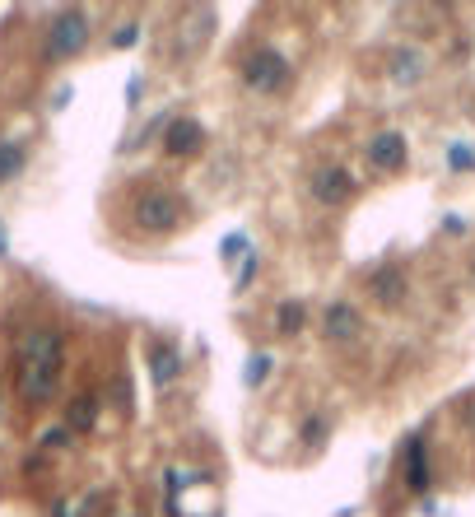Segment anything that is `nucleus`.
<instances>
[{"label": "nucleus", "instance_id": "1", "mask_svg": "<svg viewBox=\"0 0 475 517\" xmlns=\"http://www.w3.org/2000/svg\"><path fill=\"white\" fill-rule=\"evenodd\" d=\"M61 368H66V341L56 327H28L24 341H19V396L28 406H42L52 401L56 382H61Z\"/></svg>", "mask_w": 475, "mask_h": 517}, {"label": "nucleus", "instance_id": "2", "mask_svg": "<svg viewBox=\"0 0 475 517\" xmlns=\"http://www.w3.org/2000/svg\"><path fill=\"white\" fill-rule=\"evenodd\" d=\"M131 215H136V229H145V233H173L177 224L187 219V201L168 187H150L136 196Z\"/></svg>", "mask_w": 475, "mask_h": 517}, {"label": "nucleus", "instance_id": "3", "mask_svg": "<svg viewBox=\"0 0 475 517\" xmlns=\"http://www.w3.org/2000/svg\"><path fill=\"white\" fill-rule=\"evenodd\" d=\"M89 33H94L89 14L70 5V10L52 14V24H47V42H42V56H47V61H70V56H80L84 47H89Z\"/></svg>", "mask_w": 475, "mask_h": 517}, {"label": "nucleus", "instance_id": "4", "mask_svg": "<svg viewBox=\"0 0 475 517\" xmlns=\"http://www.w3.org/2000/svg\"><path fill=\"white\" fill-rule=\"evenodd\" d=\"M243 84L252 94H280L289 84V61L275 47H257V52L243 61Z\"/></svg>", "mask_w": 475, "mask_h": 517}, {"label": "nucleus", "instance_id": "5", "mask_svg": "<svg viewBox=\"0 0 475 517\" xmlns=\"http://www.w3.org/2000/svg\"><path fill=\"white\" fill-rule=\"evenodd\" d=\"M322 336L326 341H336V345H350L364 336V313L354 308V303L336 299V303H326V313H322Z\"/></svg>", "mask_w": 475, "mask_h": 517}, {"label": "nucleus", "instance_id": "6", "mask_svg": "<svg viewBox=\"0 0 475 517\" xmlns=\"http://www.w3.org/2000/svg\"><path fill=\"white\" fill-rule=\"evenodd\" d=\"M368 168H378V173H401L410 164V145L401 131H378V136L368 140Z\"/></svg>", "mask_w": 475, "mask_h": 517}, {"label": "nucleus", "instance_id": "7", "mask_svg": "<svg viewBox=\"0 0 475 517\" xmlns=\"http://www.w3.org/2000/svg\"><path fill=\"white\" fill-rule=\"evenodd\" d=\"M205 145V126L196 117H168V131H163V154L173 159H187V154H201Z\"/></svg>", "mask_w": 475, "mask_h": 517}, {"label": "nucleus", "instance_id": "8", "mask_svg": "<svg viewBox=\"0 0 475 517\" xmlns=\"http://www.w3.org/2000/svg\"><path fill=\"white\" fill-rule=\"evenodd\" d=\"M313 196L322 205H345L354 196V177L345 168H317L313 173Z\"/></svg>", "mask_w": 475, "mask_h": 517}, {"label": "nucleus", "instance_id": "9", "mask_svg": "<svg viewBox=\"0 0 475 517\" xmlns=\"http://www.w3.org/2000/svg\"><path fill=\"white\" fill-rule=\"evenodd\" d=\"M368 294H373L382 308L406 303V271H396V266H378V271L368 275Z\"/></svg>", "mask_w": 475, "mask_h": 517}, {"label": "nucleus", "instance_id": "10", "mask_svg": "<svg viewBox=\"0 0 475 517\" xmlns=\"http://www.w3.org/2000/svg\"><path fill=\"white\" fill-rule=\"evenodd\" d=\"M429 480H434V476H429V452H424V438L410 434L406 438V485L415 494H424V490H429Z\"/></svg>", "mask_w": 475, "mask_h": 517}, {"label": "nucleus", "instance_id": "11", "mask_svg": "<svg viewBox=\"0 0 475 517\" xmlns=\"http://www.w3.org/2000/svg\"><path fill=\"white\" fill-rule=\"evenodd\" d=\"M98 406H103V401H98L94 392L75 396V401L66 406V429H70V434H89V429L98 424Z\"/></svg>", "mask_w": 475, "mask_h": 517}, {"label": "nucleus", "instance_id": "12", "mask_svg": "<svg viewBox=\"0 0 475 517\" xmlns=\"http://www.w3.org/2000/svg\"><path fill=\"white\" fill-rule=\"evenodd\" d=\"M150 378H154V387H173V382L182 378V354H177L173 345H159V350L150 354Z\"/></svg>", "mask_w": 475, "mask_h": 517}, {"label": "nucleus", "instance_id": "13", "mask_svg": "<svg viewBox=\"0 0 475 517\" xmlns=\"http://www.w3.org/2000/svg\"><path fill=\"white\" fill-rule=\"evenodd\" d=\"M28 168V150L19 136H0V187L5 182H14V177Z\"/></svg>", "mask_w": 475, "mask_h": 517}, {"label": "nucleus", "instance_id": "14", "mask_svg": "<svg viewBox=\"0 0 475 517\" xmlns=\"http://www.w3.org/2000/svg\"><path fill=\"white\" fill-rule=\"evenodd\" d=\"M424 75V56L415 52V47H406V52L392 56V80L396 84H415Z\"/></svg>", "mask_w": 475, "mask_h": 517}, {"label": "nucleus", "instance_id": "15", "mask_svg": "<svg viewBox=\"0 0 475 517\" xmlns=\"http://www.w3.org/2000/svg\"><path fill=\"white\" fill-rule=\"evenodd\" d=\"M303 322H308V308H303V303L285 299L280 308H275V331H280V336H299Z\"/></svg>", "mask_w": 475, "mask_h": 517}, {"label": "nucleus", "instance_id": "16", "mask_svg": "<svg viewBox=\"0 0 475 517\" xmlns=\"http://www.w3.org/2000/svg\"><path fill=\"white\" fill-rule=\"evenodd\" d=\"M271 354L261 350V354H252V359H247V368H243V387H261V382L271 378Z\"/></svg>", "mask_w": 475, "mask_h": 517}, {"label": "nucleus", "instance_id": "17", "mask_svg": "<svg viewBox=\"0 0 475 517\" xmlns=\"http://www.w3.org/2000/svg\"><path fill=\"white\" fill-rule=\"evenodd\" d=\"M299 438L308 443V448H317V443L326 438V415H308V420H303V429H299Z\"/></svg>", "mask_w": 475, "mask_h": 517}, {"label": "nucleus", "instance_id": "18", "mask_svg": "<svg viewBox=\"0 0 475 517\" xmlns=\"http://www.w3.org/2000/svg\"><path fill=\"white\" fill-rule=\"evenodd\" d=\"M247 252V233H229L224 243H219V261H238Z\"/></svg>", "mask_w": 475, "mask_h": 517}, {"label": "nucleus", "instance_id": "19", "mask_svg": "<svg viewBox=\"0 0 475 517\" xmlns=\"http://www.w3.org/2000/svg\"><path fill=\"white\" fill-rule=\"evenodd\" d=\"M448 164L457 168V173H471V168H475V154L466 150V145H448Z\"/></svg>", "mask_w": 475, "mask_h": 517}, {"label": "nucleus", "instance_id": "20", "mask_svg": "<svg viewBox=\"0 0 475 517\" xmlns=\"http://www.w3.org/2000/svg\"><path fill=\"white\" fill-rule=\"evenodd\" d=\"M252 275H257V252H247L243 266H238V294H243V289L252 285Z\"/></svg>", "mask_w": 475, "mask_h": 517}, {"label": "nucleus", "instance_id": "21", "mask_svg": "<svg viewBox=\"0 0 475 517\" xmlns=\"http://www.w3.org/2000/svg\"><path fill=\"white\" fill-rule=\"evenodd\" d=\"M66 443H70L66 424H56V429H47V434H42V448H66Z\"/></svg>", "mask_w": 475, "mask_h": 517}, {"label": "nucleus", "instance_id": "22", "mask_svg": "<svg viewBox=\"0 0 475 517\" xmlns=\"http://www.w3.org/2000/svg\"><path fill=\"white\" fill-rule=\"evenodd\" d=\"M140 42V24H122V33H112V47H136Z\"/></svg>", "mask_w": 475, "mask_h": 517}, {"label": "nucleus", "instance_id": "23", "mask_svg": "<svg viewBox=\"0 0 475 517\" xmlns=\"http://www.w3.org/2000/svg\"><path fill=\"white\" fill-rule=\"evenodd\" d=\"M136 98H140V75L131 84H126V103H131V108H136Z\"/></svg>", "mask_w": 475, "mask_h": 517}, {"label": "nucleus", "instance_id": "24", "mask_svg": "<svg viewBox=\"0 0 475 517\" xmlns=\"http://www.w3.org/2000/svg\"><path fill=\"white\" fill-rule=\"evenodd\" d=\"M10 252V233H5V224H0V257Z\"/></svg>", "mask_w": 475, "mask_h": 517}]
</instances>
